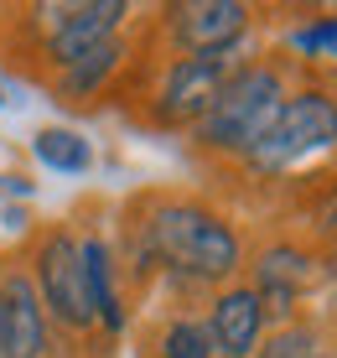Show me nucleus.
Returning a JSON list of instances; mask_svg holds the SVG:
<instances>
[{"mask_svg":"<svg viewBox=\"0 0 337 358\" xmlns=\"http://www.w3.org/2000/svg\"><path fill=\"white\" fill-rule=\"evenodd\" d=\"M280 109H285V83H280L275 68H265V63L234 68V78L223 83L218 104L208 109L203 125H197V141H203L208 151L249 156L270 135V125L280 120Z\"/></svg>","mask_w":337,"mask_h":358,"instance_id":"nucleus-2","label":"nucleus"},{"mask_svg":"<svg viewBox=\"0 0 337 358\" xmlns=\"http://www.w3.org/2000/svg\"><path fill=\"white\" fill-rule=\"evenodd\" d=\"M36 31H42V52L57 63V73L68 63H78L89 47L120 36L130 6L124 0H83V6H36Z\"/></svg>","mask_w":337,"mask_h":358,"instance_id":"nucleus-5","label":"nucleus"},{"mask_svg":"<svg viewBox=\"0 0 337 358\" xmlns=\"http://www.w3.org/2000/svg\"><path fill=\"white\" fill-rule=\"evenodd\" d=\"M0 104H6V89H0Z\"/></svg>","mask_w":337,"mask_h":358,"instance_id":"nucleus-18","label":"nucleus"},{"mask_svg":"<svg viewBox=\"0 0 337 358\" xmlns=\"http://www.w3.org/2000/svg\"><path fill=\"white\" fill-rule=\"evenodd\" d=\"M234 78V57L213 52V57H171L156 89V125H203V115L218 104L223 83Z\"/></svg>","mask_w":337,"mask_h":358,"instance_id":"nucleus-6","label":"nucleus"},{"mask_svg":"<svg viewBox=\"0 0 337 358\" xmlns=\"http://www.w3.org/2000/svg\"><path fill=\"white\" fill-rule=\"evenodd\" d=\"M31 151H36V162H42V166H52V171H68V177L89 171V162H94V145L83 141L78 130H62V125H47V130H36Z\"/></svg>","mask_w":337,"mask_h":358,"instance_id":"nucleus-13","label":"nucleus"},{"mask_svg":"<svg viewBox=\"0 0 337 358\" xmlns=\"http://www.w3.org/2000/svg\"><path fill=\"white\" fill-rule=\"evenodd\" d=\"M296 47L311 57H332L337 63V21H317V27H301L296 31Z\"/></svg>","mask_w":337,"mask_h":358,"instance_id":"nucleus-16","label":"nucleus"},{"mask_svg":"<svg viewBox=\"0 0 337 358\" xmlns=\"http://www.w3.org/2000/svg\"><path fill=\"white\" fill-rule=\"evenodd\" d=\"M0 358H47V312L21 270H0Z\"/></svg>","mask_w":337,"mask_h":358,"instance_id":"nucleus-8","label":"nucleus"},{"mask_svg":"<svg viewBox=\"0 0 337 358\" xmlns=\"http://www.w3.org/2000/svg\"><path fill=\"white\" fill-rule=\"evenodd\" d=\"M218 358H223V353H218Z\"/></svg>","mask_w":337,"mask_h":358,"instance_id":"nucleus-19","label":"nucleus"},{"mask_svg":"<svg viewBox=\"0 0 337 358\" xmlns=\"http://www.w3.org/2000/svg\"><path fill=\"white\" fill-rule=\"evenodd\" d=\"M31 286L42 296V312H52V322L68 332H94V301H89V280H83V255L78 239L68 229H47L31 250Z\"/></svg>","mask_w":337,"mask_h":358,"instance_id":"nucleus-4","label":"nucleus"},{"mask_svg":"<svg viewBox=\"0 0 337 358\" xmlns=\"http://www.w3.org/2000/svg\"><path fill=\"white\" fill-rule=\"evenodd\" d=\"M135 260L161 265L182 286H218L244 260L239 234L192 197H156L151 213L135 224Z\"/></svg>","mask_w":337,"mask_h":358,"instance_id":"nucleus-1","label":"nucleus"},{"mask_svg":"<svg viewBox=\"0 0 337 358\" xmlns=\"http://www.w3.org/2000/svg\"><path fill=\"white\" fill-rule=\"evenodd\" d=\"M317 229L327 234V239H337V187L327 192V203H322V218H317Z\"/></svg>","mask_w":337,"mask_h":358,"instance_id":"nucleus-17","label":"nucleus"},{"mask_svg":"<svg viewBox=\"0 0 337 358\" xmlns=\"http://www.w3.org/2000/svg\"><path fill=\"white\" fill-rule=\"evenodd\" d=\"M78 255H83V280H89V301H94L99 327L120 332L124 306H120V286H115V250H109L99 234H89V239H78Z\"/></svg>","mask_w":337,"mask_h":358,"instance_id":"nucleus-12","label":"nucleus"},{"mask_svg":"<svg viewBox=\"0 0 337 358\" xmlns=\"http://www.w3.org/2000/svg\"><path fill=\"white\" fill-rule=\"evenodd\" d=\"M311 280H317V265H311V255H301L296 244H275V250L259 255L254 286H249V291L259 296L265 317H270V312H275V317H291L296 301L311 291Z\"/></svg>","mask_w":337,"mask_h":358,"instance_id":"nucleus-9","label":"nucleus"},{"mask_svg":"<svg viewBox=\"0 0 337 358\" xmlns=\"http://www.w3.org/2000/svg\"><path fill=\"white\" fill-rule=\"evenodd\" d=\"M337 145V99L322 94V89H306V94H291L280 109V120L270 125V135L244 156L254 171L275 177V171L306 162L317 151H332Z\"/></svg>","mask_w":337,"mask_h":358,"instance_id":"nucleus-3","label":"nucleus"},{"mask_svg":"<svg viewBox=\"0 0 337 358\" xmlns=\"http://www.w3.org/2000/svg\"><path fill=\"white\" fill-rule=\"evenodd\" d=\"M259 358H327V353H322V338L311 327H280Z\"/></svg>","mask_w":337,"mask_h":358,"instance_id":"nucleus-15","label":"nucleus"},{"mask_svg":"<svg viewBox=\"0 0 337 358\" xmlns=\"http://www.w3.org/2000/svg\"><path fill=\"white\" fill-rule=\"evenodd\" d=\"M208 332H213V348L223 358H249L259 348V332H265V306L249 286H229L213 296V312H208Z\"/></svg>","mask_w":337,"mask_h":358,"instance_id":"nucleus-10","label":"nucleus"},{"mask_svg":"<svg viewBox=\"0 0 337 358\" xmlns=\"http://www.w3.org/2000/svg\"><path fill=\"white\" fill-rule=\"evenodd\" d=\"M166 31L182 47V57H213L234 52V42L249 31V6L239 0H192L166 10Z\"/></svg>","mask_w":337,"mask_h":358,"instance_id":"nucleus-7","label":"nucleus"},{"mask_svg":"<svg viewBox=\"0 0 337 358\" xmlns=\"http://www.w3.org/2000/svg\"><path fill=\"white\" fill-rule=\"evenodd\" d=\"M156 353L161 358H218L208 322H192V317H171L156 338Z\"/></svg>","mask_w":337,"mask_h":358,"instance_id":"nucleus-14","label":"nucleus"},{"mask_svg":"<svg viewBox=\"0 0 337 358\" xmlns=\"http://www.w3.org/2000/svg\"><path fill=\"white\" fill-rule=\"evenodd\" d=\"M124 63V42L120 36H109V42L89 47V52L78 57V63H68L57 73V94L62 104H94L99 94H104V83L115 78V68Z\"/></svg>","mask_w":337,"mask_h":358,"instance_id":"nucleus-11","label":"nucleus"}]
</instances>
